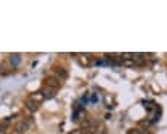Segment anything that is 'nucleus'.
I'll use <instances>...</instances> for the list:
<instances>
[{
  "label": "nucleus",
  "instance_id": "13",
  "mask_svg": "<svg viewBox=\"0 0 167 134\" xmlns=\"http://www.w3.org/2000/svg\"><path fill=\"white\" fill-rule=\"evenodd\" d=\"M97 101V96H91V102H96Z\"/></svg>",
  "mask_w": 167,
  "mask_h": 134
},
{
  "label": "nucleus",
  "instance_id": "9",
  "mask_svg": "<svg viewBox=\"0 0 167 134\" xmlns=\"http://www.w3.org/2000/svg\"><path fill=\"white\" fill-rule=\"evenodd\" d=\"M43 95H44V99H47V97H49V99H52V97L55 96V90H53V89H49V87H47V89L43 92Z\"/></svg>",
  "mask_w": 167,
  "mask_h": 134
},
{
  "label": "nucleus",
  "instance_id": "6",
  "mask_svg": "<svg viewBox=\"0 0 167 134\" xmlns=\"http://www.w3.org/2000/svg\"><path fill=\"white\" fill-rule=\"evenodd\" d=\"M9 61H11L12 67H19V64L21 63V57H20L19 54H12V55L9 57Z\"/></svg>",
  "mask_w": 167,
  "mask_h": 134
},
{
  "label": "nucleus",
  "instance_id": "7",
  "mask_svg": "<svg viewBox=\"0 0 167 134\" xmlns=\"http://www.w3.org/2000/svg\"><path fill=\"white\" fill-rule=\"evenodd\" d=\"M38 107H40V105H38V104H35L34 101H31V99H27V101H26V108H27V110H29L31 113L37 111Z\"/></svg>",
  "mask_w": 167,
  "mask_h": 134
},
{
  "label": "nucleus",
  "instance_id": "1",
  "mask_svg": "<svg viewBox=\"0 0 167 134\" xmlns=\"http://www.w3.org/2000/svg\"><path fill=\"white\" fill-rule=\"evenodd\" d=\"M55 75H56V79L61 82V81H64V79H67V78H69V72H67L64 67H56V69H55Z\"/></svg>",
  "mask_w": 167,
  "mask_h": 134
},
{
  "label": "nucleus",
  "instance_id": "3",
  "mask_svg": "<svg viewBox=\"0 0 167 134\" xmlns=\"http://www.w3.org/2000/svg\"><path fill=\"white\" fill-rule=\"evenodd\" d=\"M77 59H79V64H81V66H84V67L91 66V57H90V55H79Z\"/></svg>",
  "mask_w": 167,
  "mask_h": 134
},
{
  "label": "nucleus",
  "instance_id": "5",
  "mask_svg": "<svg viewBox=\"0 0 167 134\" xmlns=\"http://www.w3.org/2000/svg\"><path fill=\"white\" fill-rule=\"evenodd\" d=\"M31 101H34L35 104H40V102H43L44 101V95H43V92H35V93H32L31 97H29Z\"/></svg>",
  "mask_w": 167,
  "mask_h": 134
},
{
  "label": "nucleus",
  "instance_id": "12",
  "mask_svg": "<svg viewBox=\"0 0 167 134\" xmlns=\"http://www.w3.org/2000/svg\"><path fill=\"white\" fill-rule=\"evenodd\" d=\"M70 134H82V130H81V128H77V130H74V131H72Z\"/></svg>",
  "mask_w": 167,
  "mask_h": 134
},
{
  "label": "nucleus",
  "instance_id": "4",
  "mask_svg": "<svg viewBox=\"0 0 167 134\" xmlns=\"http://www.w3.org/2000/svg\"><path fill=\"white\" fill-rule=\"evenodd\" d=\"M27 128H29V125L26 123V122H19L15 127H14V130H15V133H19V134H23V133H26L27 131Z\"/></svg>",
  "mask_w": 167,
  "mask_h": 134
},
{
  "label": "nucleus",
  "instance_id": "11",
  "mask_svg": "<svg viewBox=\"0 0 167 134\" xmlns=\"http://www.w3.org/2000/svg\"><path fill=\"white\" fill-rule=\"evenodd\" d=\"M8 73H9V72H8L3 66H0V75H3V76H5V75H8Z\"/></svg>",
  "mask_w": 167,
  "mask_h": 134
},
{
  "label": "nucleus",
  "instance_id": "2",
  "mask_svg": "<svg viewBox=\"0 0 167 134\" xmlns=\"http://www.w3.org/2000/svg\"><path fill=\"white\" fill-rule=\"evenodd\" d=\"M46 84H47V87H49V89H53V90H56V89L61 85V82H59L56 78H53V76L47 78V79H46Z\"/></svg>",
  "mask_w": 167,
  "mask_h": 134
},
{
  "label": "nucleus",
  "instance_id": "14",
  "mask_svg": "<svg viewBox=\"0 0 167 134\" xmlns=\"http://www.w3.org/2000/svg\"><path fill=\"white\" fill-rule=\"evenodd\" d=\"M85 134H94V133H91V131H85Z\"/></svg>",
  "mask_w": 167,
  "mask_h": 134
},
{
  "label": "nucleus",
  "instance_id": "8",
  "mask_svg": "<svg viewBox=\"0 0 167 134\" xmlns=\"http://www.w3.org/2000/svg\"><path fill=\"white\" fill-rule=\"evenodd\" d=\"M132 59H134V64H137V66H143L144 64V55H141V54L134 55Z\"/></svg>",
  "mask_w": 167,
  "mask_h": 134
},
{
  "label": "nucleus",
  "instance_id": "10",
  "mask_svg": "<svg viewBox=\"0 0 167 134\" xmlns=\"http://www.w3.org/2000/svg\"><path fill=\"white\" fill-rule=\"evenodd\" d=\"M123 66H126V67H134L135 64H134V59H123Z\"/></svg>",
  "mask_w": 167,
  "mask_h": 134
}]
</instances>
